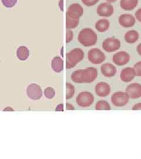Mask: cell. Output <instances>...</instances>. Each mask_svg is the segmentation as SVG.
I'll use <instances>...</instances> for the list:
<instances>
[{"label":"cell","instance_id":"2e32d148","mask_svg":"<svg viewBox=\"0 0 141 159\" xmlns=\"http://www.w3.org/2000/svg\"><path fill=\"white\" fill-rule=\"evenodd\" d=\"M136 73L134 68L126 67L123 69L120 74V78L124 82H130L135 78Z\"/></svg>","mask_w":141,"mask_h":159},{"label":"cell","instance_id":"ac0fdd59","mask_svg":"<svg viewBox=\"0 0 141 159\" xmlns=\"http://www.w3.org/2000/svg\"><path fill=\"white\" fill-rule=\"evenodd\" d=\"M138 0H121V7L126 11L134 10L138 5Z\"/></svg>","mask_w":141,"mask_h":159},{"label":"cell","instance_id":"603a6c76","mask_svg":"<svg viewBox=\"0 0 141 159\" xmlns=\"http://www.w3.org/2000/svg\"><path fill=\"white\" fill-rule=\"evenodd\" d=\"M66 99H70L75 94V87L70 83H66Z\"/></svg>","mask_w":141,"mask_h":159},{"label":"cell","instance_id":"ffe728a7","mask_svg":"<svg viewBox=\"0 0 141 159\" xmlns=\"http://www.w3.org/2000/svg\"><path fill=\"white\" fill-rule=\"evenodd\" d=\"M110 23L107 19L99 20L95 24V29L100 33H104L107 31L109 28Z\"/></svg>","mask_w":141,"mask_h":159},{"label":"cell","instance_id":"f1b7e54d","mask_svg":"<svg viewBox=\"0 0 141 159\" xmlns=\"http://www.w3.org/2000/svg\"><path fill=\"white\" fill-rule=\"evenodd\" d=\"M135 18L139 22L141 23V8H139L135 12Z\"/></svg>","mask_w":141,"mask_h":159},{"label":"cell","instance_id":"83f0119b","mask_svg":"<svg viewBox=\"0 0 141 159\" xmlns=\"http://www.w3.org/2000/svg\"><path fill=\"white\" fill-rule=\"evenodd\" d=\"M73 33L71 30H68L66 33V43H69L73 39Z\"/></svg>","mask_w":141,"mask_h":159},{"label":"cell","instance_id":"4316f807","mask_svg":"<svg viewBox=\"0 0 141 159\" xmlns=\"http://www.w3.org/2000/svg\"><path fill=\"white\" fill-rule=\"evenodd\" d=\"M82 3L86 6H94L95 4H96V3L99 1V0H81Z\"/></svg>","mask_w":141,"mask_h":159},{"label":"cell","instance_id":"3957f363","mask_svg":"<svg viewBox=\"0 0 141 159\" xmlns=\"http://www.w3.org/2000/svg\"><path fill=\"white\" fill-rule=\"evenodd\" d=\"M78 40L79 43L85 47H90L96 44L98 41V35L92 29L82 30L78 34Z\"/></svg>","mask_w":141,"mask_h":159},{"label":"cell","instance_id":"8992f818","mask_svg":"<svg viewBox=\"0 0 141 159\" xmlns=\"http://www.w3.org/2000/svg\"><path fill=\"white\" fill-rule=\"evenodd\" d=\"M129 100L130 97L126 92H116L111 96V102L116 107L124 106L128 104Z\"/></svg>","mask_w":141,"mask_h":159},{"label":"cell","instance_id":"30bf717a","mask_svg":"<svg viewBox=\"0 0 141 159\" xmlns=\"http://www.w3.org/2000/svg\"><path fill=\"white\" fill-rule=\"evenodd\" d=\"M96 12L101 17H110L114 12V8L109 2H103L97 7Z\"/></svg>","mask_w":141,"mask_h":159},{"label":"cell","instance_id":"e0dca14e","mask_svg":"<svg viewBox=\"0 0 141 159\" xmlns=\"http://www.w3.org/2000/svg\"><path fill=\"white\" fill-rule=\"evenodd\" d=\"M51 67L56 73H61L64 70V61L60 57H55L51 61Z\"/></svg>","mask_w":141,"mask_h":159},{"label":"cell","instance_id":"5bb4252c","mask_svg":"<svg viewBox=\"0 0 141 159\" xmlns=\"http://www.w3.org/2000/svg\"><path fill=\"white\" fill-rule=\"evenodd\" d=\"M111 92L110 85L105 82H99L95 86V93L98 96H107Z\"/></svg>","mask_w":141,"mask_h":159},{"label":"cell","instance_id":"6da1fadb","mask_svg":"<svg viewBox=\"0 0 141 159\" xmlns=\"http://www.w3.org/2000/svg\"><path fill=\"white\" fill-rule=\"evenodd\" d=\"M84 14V9L79 4H73L66 12V29H75L79 24V18Z\"/></svg>","mask_w":141,"mask_h":159},{"label":"cell","instance_id":"f546056e","mask_svg":"<svg viewBox=\"0 0 141 159\" xmlns=\"http://www.w3.org/2000/svg\"><path fill=\"white\" fill-rule=\"evenodd\" d=\"M133 110H141V102L137 103L135 104L133 107H132Z\"/></svg>","mask_w":141,"mask_h":159},{"label":"cell","instance_id":"9c48e42d","mask_svg":"<svg viewBox=\"0 0 141 159\" xmlns=\"http://www.w3.org/2000/svg\"><path fill=\"white\" fill-rule=\"evenodd\" d=\"M27 96L31 100H37L42 96V90L40 86L37 84H31L27 88Z\"/></svg>","mask_w":141,"mask_h":159},{"label":"cell","instance_id":"9a60e30c","mask_svg":"<svg viewBox=\"0 0 141 159\" xmlns=\"http://www.w3.org/2000/svg\"><path fill=\"white\" fill-rule=\"evenodd\" d=\"M101 71L104 76L107 77H113L117 72V67L111 63H105L101 67Z\"/></svg>","mask_w":141,"mask_h":159},{"label":"cell","instance_id":"4fadbf2b","mask_svg":"<svg viewBox=\"0 0 141 159\" xmlns=\"http://www.w3.org/2000/svg\"><path fill=\"white\" fill-rule=\"evenodd\" d=\"M119 24L125 28H130L133 27L136 23V19L132 15L124 14L121 15L118 18Z\"/></svg>","mask_w":141,"mask_h":159},{"label":"cell","instance_id":"4dcf8cb0","mask_svg":"<svg viewBox=\"0 0 141 159\" xmlns=\"http://www.w3.org/2000/svg\"><path fill=\"white\" fill-rule=\"evenodd\" d=\"M64 110V104H59L57 107H56L55 109V111H61Z\"/></svg>","mask_w":141,"mask_h":159},{"label":"cell","instance_id":"ba28073f","mask_svg":"<svg viewBox=\"0 0 141 159\" xmlns=\"http://www.w3.org/2000/svg\"><path fill=\"white\" fill-rule=\"evenodd\" d=\"M121 47V41L115 38L109 37L104 40L102 43L103 49L108 52L117 51Z\"/></svg>","mask_w":141,"mask_h":159},{"label":"cell","instance_id":"7402d4cb","mask_svg":"<svg viewBox=\"0 0 141 159\" xmlns=\"http://www.w3.org/2000/svg\"><path fill=\"white\" fill-rule=\"evenodd\" d=\"M95 109L96 110H110L111 108L108 102L106 101L101 100L96 102Z\"/></svg>","mask_w":141,"mask_h":159},{"label":"cell","instance_id":"5b68a950","mask_svg":"<svg viewBox=\"0 0 141 159\" xmlns=\"http://www.w3.org/2000/svg\"><path fill=\"white\" fill-rule=\"evenodd\" d=\"M76 102L80 107H90L94 102V97L90 92H81L77 97Z\"/></svg>","mask_w":141,"mask_h":159},{"label":"cell","instance_id":"d590c367","mask_svg":"<svg viewBox=\"0 0 141 159\" xmlns=\"http://www.w3.org/2000/svg\"><path fill=\"white\" fill-rule=\"evenodd\" d=\"M108 2H114L115 1H117V0H106Z\"/></svg>","mask_w":141,"mask_h":159},{"label":"cell","instance_id":"cb8c5ba5","mask_svg":"<svg viewBox=\"0 0 141 159\" xmlns=\"http://www.w3.org/2000/svg\"><path fill=\"white\" fill-rule=\"evenodd\" d=\"M44 95L48 99H52L55 95V91L51 87H47L44 90Z\"/></svg>","mask_w":141,"mask_h":159},{"label":"cell","instance_id":"52a82bcc","mask_svg":"<svg viewBox=\"0 0 141 159\" xmlns=\"http://www.w3.org/2000/svg\"><path fill=\"white\" fill-rule=\"evenodd\" d=\"M88 58L90 63L94 64H99L105 61L106 57L101 50L95 48L88 51Z\"/></svg>","mask_w":141,"mask_h":159},{"label":"cell","instance_id":"836d02e7","mask_svg":"<svg viewBox=\"0 0 141 159\" xmlns=\"http://www.w3.org/2000/svg\"><path fill=\"white\" fill-rule=\"evenodd\" d=\"M3 111H14V110L11 108V107H6V108H4V110H3Z\"/></svg>","mask_w":141,"mask_h":159},{"label":"cell","instance_id":"7c38bea8","mask_svg":"<svg viewBox=\"0 0 141 159\" xmlns=\"http://www.w3.org/2000/svg\"><path fill=\"white\" fill-rule=\"evenodd\" d=\"M126 93L132 99H137L141 97V85L138 83H132L126 88Z\"/></svg>","mask_w":141,"mask_h":159},{"label":"cell","instance_id":"44dd1931","mask_svg":"<svg viewBox=\"0 0 141 159\" xmlns=\"http://www.w3.org/2000/svg\"><path fill=\"white\" fill-rule=\"evenodd\" d=\"M29 50L27 47L25 46H21L17 49V58L21 61H25L27 60V58L29 57Z\"/></svg>","mask_w":141,"mask_h":159},{"label":"cell","instance_id":"7a4b0ae2","mask_svg":"<svg viewBox=\"0 0 141 159\" xmlns=\"http://www.w3.org/2000/svg\"><path fill=\"white\" fill-rule=\"evenodd\" d=\"M98 76V71L94 67H88L78 70L73 73L71 79L76 83H90L94 81Z\"/></svg>","mask_w":141,"mask_h":159},{"label":"cell","instance_id":"d4e9b609","mask_svg":"<svg viewBox=\"0 0 141 159\" xmlns=\"http://www.w3.org/2000/svg\"><path fill=\"white\" fill-rule=\"evenodd\" d=\"M18 0H1L2 4L7 8H12L15 6Z\"/></svg>","mask_w":141,"mask_h":159},{"label":"cell","instance_id":"8fae6325","mask_svg":"<svg viewBox=\"0 0 141 159\" xmlns=\"http://www.w3.org/2000/svg\"><path fill=\"white\" fill-rule=\"evenodd\" d=\"M130 54L126 51H119L113 55L112 61L118 66H122L129 63Z\"/></svg>","mask_w":141,"mask_h":159},{"label":"cell","instance_id":"d6a6232c","mask_svg":"<svg viewBox=\"0 0 141 159\" xmlns=\"http://www.w3.org/2000/svg\"><path fill=\"white\" fill-rule=\"evenodd\" d=\"M137 52L139 54V55L141 56V43L137 47Z\"/></svg>","mask_w":141,"mask_h":159},{"label":"cell","instance_id":"1f68e13d","mask_svg":"<svg viewBox=\"0 0 141 159\" xmlns=\"http://www.w3.org/2000/svg\"><path fill=\"white\" fill-rule=\"evenodd\" d=\"M66 109L68 110H74L75 108L72 104H69V103H66Z\"/></svg>","mask_w":141,"mask_h":159},{"label":"cell","instance_id":"e575fe53","mask_svg":"<svg viewBox=\"0 0 141 159\" xmlns=\"http://www.w3.org/2000/svg\"><path fill=\"white\" fill-rule=\"evenodd\" d=\"M59 7H60V8H61V10L63 11L64 10V7H63V0H60L59 1Z\"/></svg>","mask_w":141,"mask_h":159},{"label":"cell","instance_id":"d6986e66","mask_svg":"<svg viewBox=\"0 0 141 159\" xmlns=\"http://www.w3.org/2000/svg\"><path fill=\"white\" fill-rule=\"evenodd\" d=\"M139 33L135 30H130L125 33L124 36L126 42L130 44L135 43L139 39Z\"/></svg>","mask_w":141,"mask_h":159},{"label":"cell","instance_id":"484cf974","mask_svg":"<svg viewBox=\"0 0 141 159\" xmlns=\"http://www.w3.org/2000/svg\"><path fill=\"white\" fill-rule=\"evenodd\" d=\"M134 69L135 71L136 75L140 77L141 76V61H139L135 64Z\"/></svg>","mask_w":141,"mask_h":159},{"label":"cell","instance_id":"277c9868","mask_svg":"<svg viewBox=\"0 0 141 159\" xmlns=\"http://www.w3.org/2000/svg\"><path fill=\"white\" fill-rule=\"evenodd\" d=\"M84 52L81 48H74L66 54V68H73L84 59Z\"/></svg>","mask_w":141,"mask_h":159}]
</instances>
